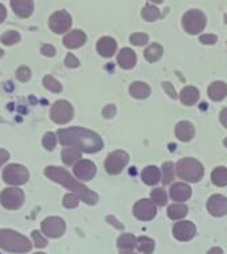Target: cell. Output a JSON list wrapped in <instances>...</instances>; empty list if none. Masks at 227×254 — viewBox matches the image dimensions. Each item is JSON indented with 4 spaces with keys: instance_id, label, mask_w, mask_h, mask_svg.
Instances as JSON below:
<instances>
[{
    "instance_id": "cell-6",
    "label": "cell",
    "mask_w": 227,
    "mask_h": 254,
    "mask_svg": "<svg viewBox=\"0 0 227 254\" xmlns=\"http://www.w3.org/2000/svg\"><path fill=\"white\" fill-rule=\"evenodd\" d=\"M29 179V172L24 166L20 164H9L4 168L3 180L9 186H23Z\"/></svg>"
},
{
    "instance_id": "cell-35",
    "label": "cell",
    "mask_w": 227,
    "mask_h": 254,
    "mask_svg": "<svg viewBox=\"0 0 227 254\" xmlns=\"http://www.w3.org/2000/svg\"><path fill=\"white\" fill-rule=\"evenodd\" d=\"M162 180L161 182L163 183V186H167V184H170L173 178H174V166H173V163L171 162H166L163 163L162 166Z\"/></svg>"
},
{
    "instance_id": "cell-15",
    "label": "cell",
    "mask_w": 227,
    "mask_h": 254,
    "mask_svg": "<svg viewBox=\"0 0 227 254\" xmlns=\"http://www.w3.org/2000/svg\"><path fill=\"white\" fill-rule=\"evenodd\" d=\"M207 210L214 217H222L227 214V197L222 194H213L207 200Z\"/></svg>"
},
{
    "instance_id": "cell-26",
    "label": "cell",
    "mask_w": 227,
    "mask_h": 254,
    "mask_svg": "<svg viewBox=\"0 0 227 254\" xmlns=\"http://www.w3.org/2000/svg\"><path fill=\"white\" fill-rule=\"evenodd\" d=\"M129 93L131 97H134L137 99H145L150 95V87L149 85L141 81H135L129 87Z\"/></svg>"
},
{
    "instance_id": "cell-18",
    "label": "cell",
    "mask_w": 227,
    "mask_h": 254,
    "mask_svg": "<svg viewBox=\"0 0 227 254\" xmlns=\"http://www.w3.org/2000/svg\"><path fill=\"white\" fill-rule=\"evenodd\" d=\"M63 43L69 49H76V48L83 47L84 44L87 43V35L80 29H75L64 37Z\"/></svg>"
},
{
    "instance_id": "cell-36",
    "label": "cell",
    "mask_w": 227,
    "mask_h": 254,
    "mask_svg": "<svg viewBox=\"0 0 227 254\" xmlns=\"http://www.w3.org/2000/svg\"><path fill=\"white\" fill-rule=\"evenodd\" d=\"M0 41L4 44V45H15L16 43L20 41V35L19 32L16 31H8L5 33H3Z\"/></svg>"
},
{
    "instance_id": "cell-30",
    "label": "cell",
    "mask_w": 227,
    "mask_h": 254,
    "mask_svg": "<svg viewBox=\"0 0 227 254\" xmlns=\"http://www.w3.org/2000/svg\"><path fill=\"white\" fill-rule=\"evenodd\" d=\"M211 180L217 187L227 186V168L226 167H217L211 172Z\"/></svg>"
},
{
    "instance_id": "cell-43",
    "label": "cell",
    "mask_w": 227,
    "mask_h": 254,
    "mask_svg": "<svg viewBox=\"0 0 227 254\" xmlns=\"http://www.w3.org/2000/svg\"><path fill=\"white\" fill-rule=\"evenodd\" d=\"M41 53L44 56H47V57H53L56 55V48L51 44H45L41 47Z\"/></svg>"
},
{
    "instance_id": "cell-41",
    "label": "cell",
    "mask_w": 227,
    "mask_h": 254,
    "mask_svg": "<svg viewBox=\"0 0 227 254\" xmlns=\"http://www.w3.org/2000/svg\"><path fill=\"white\" fill-rule=\"evenodd\" d=\"M16 78L19 79L20 82H27L28 79L31 78V70L27 66H20L16 70Z\"/></svg>"
},
{
    "instance_id": "cell-1",
    "label": "cell",
    "mask_w": 227,
    "mask_h": 254,
    "mask_svg": "<svg viewBox=\"0 0 227 254\" xmlns=\"http://www.w3.org/2000/svg\"><path fill=\"white\" fill-rule=\"evenodd\" d=\"M59 142L65 147H75L81 152L95 154L103 150V139L95 131L84 127H68L57 131Z\"/></svg>"
},
{
    "instance_id": "cell-29",
    "label": "cell",
    "mask_w": 227,
    "mask_h": 254,
    "mask_svg": "<svg viewBox=\"0 0 227 254\" xmlns=\"http://www.w3.org/2000/svg\"><path fill=\"white\" fill-rule=\"evenodd\" d=\"M187 212H189V208L185 204H171L167 208V216L171 220H181L186 216Z\"/></svg>"
},
{
    "instance_id": "cell-4",
    "label": "cell",
    "mask_w": 227,
    "mask_h": 254,
    "mask_svg": "<svg viewBox=\"0 0 227 254\" xmlns=\"http://www.w3.org/2000/svg\"><path fill=\"white\" fill-rule=\"evenodd\" d=\"M175 170H177V175L179 176V179L190 183L199 182L203 178V174H205L202 164L197 159L193 158L181 159L177 163Z\"/></svg>"
},
{
    "instance_id": "cell-45",
    "label": "cell",
    "mask_w": 227,
    "mask_h": 254,
    "mask_svg": "<svg viewBox=\"0 0 227 254\" xmlns=\"http://www.w3.org/2000/svg\"><path fill=\"white\" fill-rule=\"evenodd\" d=\"M162 87L166 90V93L169 95H170V98L175 99L178 95H177V93H175V89L173 87V85H171L170 82H162Z\"/></svg>"
},
{
    "instance_id": "cell-48",
    "label": "cell",
    "mask_w": 227,
    "mask_h": 254,
    "mask_svg": "<svg viewBox=\"0 0 227 254\" xmlns=\"http://www.w3.org/2000/svg\"><path fill=\"white\" fill-rule=\"evenodd\" d=\"M219 118H221V122H222V125L227 128V107L226 109H223L222 111H221V114H219Z\"/></svg>"
},
{
    "instance_id": "cell-11",
    "label": "cell",
    "mask_w": 227,
    "mask_h": 254,
    "mask_svg": "<svg viewBox=\"0 0 227 254\" xmlns=\"http://www.w3.org/2000/svg\"><path fill=\"white\" fill-rule=\"evenodd\" d=\"M49 28L52 32H55L57 35L65 33L69 31V28L72 25V17L67 11H57L55 13H52L49 17Z\"/></svg>"
},
{
    "instance_id": "cell-46",
    "label": "cell",
    "mask_w": 227,
    "mask_h": 254,
    "mask_svg": "<svg viewBox=\"0 0 227 254\" xmlns=\"http://www.w3.org/2000/svg\"><path fill=\"white\" fill-rule=\"evenodd\" d=\"M103 114L105 118H112L115 115V106L114 105H108L103 110Z\"/></svg>"
},
{
    "instance_id": "cell-2",
    "label": "cell",
    "mask_w": 227,
    "mask_h": 254,
    "mask_svg": "<svg viewBox=\"0 0 227 254\" xmlns=\"http://www.w3.org/2000/svg\"><path fill=\"white\" fill-rule=\"evenodd\" d=\"M44 174L48 179H51L52 182L59 183L63 187L68 188L69 190H72L73 193L77 194L84 202H87L88 205H95L99 201V196L97 193H95L93 190H91L88 187H85L84 184L79 183L77 180L72 178L71 174L68 172L67 170H64L61 167H55L49 166L44 170Z\"/></svg>"
},
{
    "instance_id": "cell-47",
    "label": "cell",
    "mask_w": 227,
    "mask_h": 254,
    "mask_svg": "<svg viewBox=\"0 0 227 254\" xmlns=\"http://www.w3.org/2000/svg\"><path fill=\"white\" fill-rule=\"evenodd\" d=\"M8 159H9V152H8V151L1 150V148H0V167L3 166L4 163L7 162Z\"/></svg>"
},
{
    "instance_id": "cell-28",
    "label": "cell",
    "mask_w": 227,
    "mask_h": 254,
    "mask_svg": "<svg viewBox=\"0 0 227 254\" xmlns=\"http://www.w3.org/2000/svg\"><path fill=\"white\" fill-rule=\"evenodd\" d=\"M163 55V48L159 45V44H150L149 47L145 49L143 52V56H145V59L149 61V63H155V61H158Z\"/></svg>"
},
{
    "instance_id": "cell-9",
    "label": "cell",
    "mask_w": 227,
    "mask_h": 254,
    "mask_svg": "<svg viewBox=\"0 0 227 254\" xmlns=\"http://www.w3.org/2000/svg\"><path fill=\"white\" fill-rule=\"evenodd\" d=\"M127 163H129L127 152L122 150L113 151L108 155L107 160H105V170H107L108 174L118 175L125 168Z\"/></svg>"
},
{
    "instance_id": "cell-10",
    "label": "cell",
    "mask_w": 227,
    "mask_h": 254,
    "mask_svg": "<svg viewBox=\"0 0 227 254\" xmlns=\"http://www.w3.org/2000/svg\"><path fill=\"white\" fill-rule=\"evenodd\" d=\"M67 225L61 217L57 216H51L43 220L41 222V232L44 236H47L49 238H59L65 233Z\"/></svg>"
},
{
    "instance_id": "cell-17",
    "label": "cell",
    "mask_w": 227,
    "mask_h": 254,
    "mask_svg": "<svg viewBox=\"0 0 227 254\" xmlns=\"http://www.w3.org/2000/svg\"><path fill=\"white\" fill-rule=\"evenodd\" d=\"M195 127L194 125L189 121H181L177 123L175 126V135L179 140L182 142H190L191 139L194 138Z\"/></svg>"
},
{
    "instance_id": "cell-3",
    "label": "cell",
    "mask_w": 227,
    "mask_h": 254,
    "mask_svg": "<svg viewBox=\"0 0 227 254\" xmlns=\"http://www.w3.org/2000/svg\"><path fill=\"white\" fill-rule=\"evenodd\" d=\"M0 249L11 253H27L32 249L31 241L15 230L0 229Z\"/></svg>"
},
{
    "instance_id": "cell-25",
    "label": "cell",
    "mask_w": 227,
    "mask_h": 254,
    "mask_svg": "<svg viewBox=\"0 0 227 254\" xmlns=\"http://www.w3.org/2000/svg\"><path fill=\"white\" fill-rule=\"evenodd\" d=\"M179 99L185 106H193L198 102L199 99V90L194 86H186L183 87L181 94H179Z\"/></svg>"
},
{
    "instance_id": "cell-32",
    "label": "cell",
    "mask_w": 227,
    "mask_h": 254,
    "mask_svg": "<svg viewBox=\"0 0 227 254\" xmlns=\"http://www.w3.org/2000/svg\"><path fill=\"white\" fill-rule=\"evenodd\" d=\"M141 15H142V17L146 20V21H149V23H153V21H155V20L158 19L161 13H159L158 8L147 3L146 5L143 7L142 12H141Z\"/></svg>"
},
{
    "instance_id": "cell-14",
    "label": "cell",
    "mask_w": 227,
    "mask_h": 254,
    "mask_svg": "<svg viewBox=\"0 0 227 254\" xmlns=\"http://www.w3.org/2000/svg\"><path fill=\"white\" fill-rule=\"evenodd\" d=\"M197 233V228L191 221H179L175 222L173 226V234L178 241L186 242L190 241Z\"/></svg>"
},
{
    "instance_id": "cell-13",
    "label": "cell",
    "mask_w": 227,
    "mask_h": 254,
    "mask_svg": "<svg viewBox=\"0 0 227 254\" xmlns=\"http://www.w3.org/2000/svg\"><path fill=\"white\" fill-rule=\"evenodd\" d=\"M96 172H97V168H96L95 163L91 162V160L81 159L73 166V174H75L76 178L83 180V182L92 180L95 178Z\"/></svg>"
},
{
    "instance_id": "cell-55",
    "label": "cell",
    "mask_w": 227,
    "mask_h": 254,
    "mask_svg": "<svg viewBox=\"0 0 227 254\" xmlns=\"http://www.w3.org/2000/svg\"><path fill=\"white\" fill-rule=\"evenodd\" d=\"M131 254H134V253H131Z\"/></svg>"
},
{
    "instance_id": "cell-19",
    "label": "cell",
    "mask_w": 227,
    "mask_h": 254,
    "mask_svg": "<svg viewBox=\"0 0 227 254\" xmlns=\"http://www.w3.org/2000/svg\"><path fill=\"white\" fill-rule=\"evenodd\" d=\"M97 52H99L100 55L103 56V57H112V56L114 55L115 51H117V43H115L114 39H112V37H101V39L97 41Z\"/></svg>"
},
{
    "instance_id": "cell-21",
    "label": "cell",
    "mask_w": 227,
    "mask_h": 254,
    "mask_svg": "<svg viewBox=\"0 0 227 254\" xmlns=\"http://www.w3.org/2000/svg\"><path fill=\"white\" fill-rule=\"evenodd\" d=\"M137 245V238L131 233L121 234L117 240V246L119 249V254H131L133 249Z\"/></svg>"
},
{
    "instance_id": "cell-50",
    "label": "cell",
    "mask_w": 227,
    "mask_h": 254,
    "mask_svg": "<svg viewBox=\"0 0 227 254\" xmlns=\"http://www.w3.org/2000/svg\"><path fill=\"white\" fill-rule=\"evenodd\" d=\"M107 220H108V221H112V224L117 226L118 229H122V228H123V226L121 225V224H118V222H117V220H114V217H112V216H109V217H108Z\"/></svg>"
},
{
    "instance_id": "cell-27",
    "label": "cell",
    "mask_w": 227,
    "mask_h": 254,
    "mask_svg": "<svg viewBox=\"0 0 227 254\" xmlns=\"http://www.w3.org/2000/svg\"><path fill=\"white\" fill-rule=\"evenodd\" d=\"M61 159L65 166H73L76 162L81 160V151L75 147H65L61 152Z\"/></svg>"
},
{
    "instance_id": "cell-24",
    "label": "cell",
    "mask_w": 227,
    "mask_h": 254,
    "mask_svg": "<svg viewBox=\"0 0 227 254\" xmlns=\"http://www.w3.org/2000/svg\"><path fill=\"white\" fill-rule=\"evenodd\" d=\"M141 178H142L143 183L147 184V186H155V184H158L161 182V171H159L158 167L147 166L141 172Z\"/></svg>"
},
{
    "instance_id": "cell-8",
    "label": "cell",
    "mask_w": 227,
    "mask_h": 254,
    "mask_svg": "<svg viewBox=\"0 0 227 254\" xmlns=\"http://www.w3.org/2000/svg\"><path fill=\"white\" fill-rule=\"evenodd\" d=\"M0 202L5 209H19L24 204V192L19 188H5L0 193Z\"/></svg>"
},
{
    "instance_id": "cell-16",
    "label": "cell",
    "mask_w": 227,
    "mask_h": 254,
    "mask_svg": "<svg viewBox=\"0 0 227 254\" xmlns=\"http://www.w3.org/2000/svg\"><path fill=\"white\" fill-rule=\"evenodd\" d=\"M169 194H170L173 201H186V200L191 197V188L187 184H185V183H174L170 187Z\"/></svg>"
},
{
    "instance_id": "cell-22",
    "label": "cell",
    "mask_w": 227,
    "mask_h": 254,
    "mask_svg": "<svg viewBox=\"0 0 227 254\" xmlns=\"http://www.w3.org/2000/svg\"><path fill=\"white\" fill-rule=\"evenodd\" d=\"M12 9L19 17H28L33 12V1L32 0H12Z\"/></svg>"
},
{
    "instance_id": "cell-31",
    "label": "cell",
    "mask_w": 227,
    "mask_h": 254,
    "mask_svg": "<svg viewBox=\"0 0 227 254\" xmlns=\"http://www.w3.org/2000/svg\"><path fill=\"white\" fill-rule=\"evenodd\" d=\"M137 248H138L139 253L151 254L155 248V244L151 238L141 236V237L137 238Z\"/></svg>"
},
{
    "instance_id": "cell-34",
    "label": "cell",
    "mask_w": 227,
    "mask_h": 254,
    "mask_svg": "<svg viewBox=\"0 0 227 254\" xmlns=\"http://www.w3.org/2000/svg\"><path fill=\"white\" fill-rule=\"evenodd\" d=\"M43 83L45 89H48L52 93H61L63 91V85L57 79L53 78L52 75H45L43 79Z\"/></svg>"
},
{
    "instance_id": "cell-54",
    "label": "cell",
    "mask_w": 227,
    "mask_h": 254,
    "mask_svg": "<svg viewBox=\"0 0 227 254\" xmlns=\"http://www.w3.org/2000/svg\"><path fill=\"white\" fill-rule=\"evenodd\" d=\"M35 254H45V253H40V252H37V253H35Z\"/></svg>"
},
{
    "instance_id": "cell-20",
    "label": "cell",
    "mask_w": 227,
    "mask_h": 254,
    "mask_svg": "<svg viewBox=\"0 0 227 254\" xmlns=\"http://www.w3.org/2000/svg\"><path fill=\"white\" fill-rule=\"evenodd\" d=\"M117 63L119 66L126 70L134 67L135 63H137V56H135L134 51H131L130 48H122L117 56Z\"/></svg>"
},
{
    "instance_id": "cell-44",
    "label": "cell",
    "mask_w": 227,
    "mask_h": 254,
    "mask_svg": "<svg viewBox=\"0 0 227 254\" xmlns=\"http://www.w3.org/2000/svg\"><path fill=\"white\" fill-rule=\"evenodd\" d=\"M218 37L215 35H202L199 37V41L202 44H207V45H213V44L217 43Z\"/></svg>"
},
{
    "instance_id": "cell-37",
    "label": "cell",
    "mask_w": 227,
    "mask_h": 254,
    "mask_svg": "<svg viewBox=\"0 0 227 254\" xmlns=\"http://www.w3.org/2000/svg\"><path fill=\"white\" fill-rule=\"evenodd\" d=\"M56 143H57V138H56V135L53 132H47V134L44 135L43 138V146L44 148H47L48 151H52L56 147Z\"/></svg>"
},
{
    "instance_id": "cell-40",
    "label": "cell",
    "mask_w": 227,
    "mask_h": 254,
    "mask_svg": "<svg viewBox=\"0 0 227 254\" xmlns=\"http://www.w3.org/2000/svg\"><path fill=\"white\" fill-rule=\"evenodd\" d=\"M31 234H32V238H33V242H35L36 248L43 249V248H45V246L48 245V241L43 237V236H41V233H40V232H37V230H33Z\"/></svg>"
},
{
    "instance_id": "cell-52",
    "label": "cell",
    "mask_w": 227,
    "mask_h": 254,
    "mask_svg": "<svg viewBox=\"0 0 227 254\" xmlns=\"http://www.w3.org/2000/svg\"><path fill=\"white\" fill-rule=\"evenodd\" d=\"M223 144H225V147H227V138L223 140Z\"/></svg>"
},
{
    "instance_id": "cell-39",
    "label": "cell",
    "mask_w": 227,
    "mask_h": 254,
    "mask_svg": "<svg viewBox=\"0 0 227 254\" xmlns=\"http://www.w3.org/2000/svg\"><path fill=\"white\" fill-rule=\"evenodd\" d=\"M130 43L137 47H142L145 44L149 43V36L146 33H133L130 36Z\"/></svg>"
},
{
    "instance_id": "cell-23",
    "label": "cell",
    "mask_w": 227,
    "mask_h": 254,
    "mask_svg": "<svg viewBox=\"0 0 227 254\" xmlns=\"http://www.w3.org/2000/svg\"><path fill=\"white\" fill-rule=\"evenodd\" d=\"M207 94L215 102H221L226 98L227 95V85L222 81H215L209 86Z\"/></svg>"
},
{
    "instance_id": "cell-7",
    "label": "cell",
    "mask_w": 227,
    "mask_h": 254,
    "mask_svg": "<svg viewBox=\"0 0 227 254\" xmlns=\"http://www.w3.org/2000/svg\"><path fill=\"white\" fill-rule=\"evenodd\" d=\"M73 118V107L68 101L60 99L51 107V119L57 125H65Z\"/></svg>"
},
{
    "instance_id": "cell-33",
    "label": "cell",
    "mask_w": 227,
    "mask_h": 254,
    "mask_svg": "<svg viewBox=\"0 0 227 254\" xmlns=\"http://www.w3.org/2000/svg\"><path fill=\"white\" fill-rule=\"evenodd\" d=\"M150 200L154 202L155 205L163 206L167 202V194L163 188H155L151 190L150 193Z\"/></svg>"
},
{
    "instance_id": "cell-38",
    "label": "cell",
    "mask_w": 227,
    "mask_h": 254,
    "mask_svg": "<svg viewBox=\"0 0 227 254\" xmlns=\"http://www.w3.org/2000/svg\"><path fill=\"white\" fill-rule=\"evenodd\" d=\"M79 200H80V197L77 196V194L68 193L64 196L63 205L65 206V208H69V209H72V208H76V206L79 205Z\"/></svg>"
},
{
    "instance_id": "cell-53",
    "label": "cell",
    "mask_w": 227,
    "mask_h": 254,
    "mask_svg": "<svg viewBox=\"0 0 227 254\" xmlns=\"http://www.w3.org/2000/svg\"><path fill=\"white\" fill-rule=\"evenodd\" d=\"M3 55H4L3 49H0V57H3Z\"/></svg>"
},
{
    "instance_id": "cell-51",
    "label": "cell",
    "mask_w": 227,
    "mask_h": 254,
    "mask_svg": "<svg viewBox=\"0 0 227 254\" xmlns=\"http://www.w3.org/2000/svg\"><path fill=\"white\" fill-rule=\"evenodd\" d=\"M207 254H223V250L221 248H213L207 252Z\"/></svg>"
},
{
    "instance_id": "cell-12",
    "label": "cell",
    "mask_w": 227,
    "mask_h": 254,
    "mask_svg": "<svg viewBox=\"0 0 227 254\" xmlns=\"http://www.w3.org/2000/svg\"><path fill=\"white\" fill-rule=\"evenodd\" d=\"M133 214L141 221H150L157 214V208L151 200L142 198V200H138L135 202L134 206H133Z\"/></svg>"
},
{
    "instance_id": "cell-5",
    "label": "cell",
    "mask_w": 227,
    "mask_h": 254,
    "mask_svg": "<svg viewBox=\"0 0 227 254\" xmlns=\"http://www.w3.org/2000/svg\"><path fill=\"white\" fill-rule=\"evenodd\" d=\"M206 16L199 9H190L182 17L183 29L189 35H198L206 27Z\"/></svg>"
},
{
    "instance_id": "cell-42",
    "label": "cell",
    "mask_w": 227,
    "mask_h": 254,
    "mask_svg": "<svg viewBox=\"0 0 227 254\" xmlns=\"http://www.w3.org/2000/svg\"><path fill=\"white\" fill-rule=\"evenodd\" d=\"M64 63H65V65H67L68 67H79L80 65V61L77 60V57L72 55V53H69V55L65 57V61H64Z\"/></svg>"
},
{
    "instance_id": "cell-49",
    "label": "cell",
    "mask_w": 227,
    "mask_h": 254,
    "mask_svg": "<svg viewBox=\"0 0 227 254\" xmlns=\"http://www.w3.org/2000/svg\"><path fill=\"white\" fill-rule=\"evenodd\" d=\"M5 16H7V11H5V7L3 4H0V23H3L5 20Z\"/></svg>"
}]
</instances>
